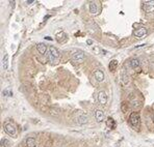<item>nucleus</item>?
<instances>
[{
    "label": "nucleus",
    "mask_w": 154,
    "mask_h": 147,
    "mask_svg": "<svg viewBox=\"0 0 154 147\" xmlns=\"http://www.w3.org/2000/svg\"><path fill=\"white\" fill-rule=\"evenodd\" d=\"M87 43H88V45H91V44H92V43H93V41H91V39H88V41H87Z\"/></svg>",
    "instance_id": "nucleus-25"
},
{
    "label": "nucleus",
    "mask_w": 154,
    "mask_h": 147,
    "mask_svg": "<svg viewBox=\"0 0 154 147\" xmlns=\"http://www.w3.org/2000/svg\"><path fill=\"white\" fill-rule=\"evenodd\" d=\"M49 57L52 61H54L56 58L59 57V53H58V50H57L55 47L53 46H50L49 47Z\"/></svg>",
    "instance_id": "nucleus-4"
},
{
    "label": "nucleus",
    "mask_w": 154,
    "mask_h": 147,
    "mask_svg": "<svg viewBox=\"0 0 154 147\" xmlns=\"http://www.w3.org/2000/svg\"><path fill=\"white\" fill-rule=\"evenodd\" d=\"M2 67H3V69H7V67H9V56L7 55H5L3 60H2Z\"/></svg>",
    "instance_id": "nucleus-16"
},
{
    "label": "nucleus",
    "mask_w": 154,
    "mask_h": 147,
    "mask_svg": "<svg viewBox=\"0 0 154 147\" xmlns=\"http://www.w3.org/2000/svg\"><path fill=\"white\" fill-rule=\"evenodd\" d=\"M94 77H95L96 81H98V82H102L104 80V78H105V76H104V73L102 70H96L95 73H94Z\"/></svg>",
    "instance_id": "nucleus-11"
},
{
    "label": "nucleus",
    "mask_w": 154,
    "mask_h": 147,
    "mask_svg": "<svg viewBox=\"0 0 154 147\" xmlns=\"http://www.w3.org/2000/svg\"><path fill=\"white\" fill-rule=\"evenodd\" d=\"M55 38H56V41H58V43L62 44V43H66L67 39H68V36L65 32H59V33H57L56 34Z\"/></svg>",
    "instance_id": "nucleus-10"
},
{
    "label": "nucleus",
    "mask_w": 154,
    "mask_h": 147,
    "mask_svg": "<svg viewBox=\"0 0 154 147\" xmlns=\"http://www.w3.org/2000/svg\"><path fill=\"white\" fill-rule=\"evenodd\" d=\"M143 8L146 12H154V1H145L143 2Z\"/></svg>",
    "instance_id": "nucleus-3"
},
{
    "label": "nucleus",
    "mask_w": 154,
    "mask_h": 147,
    "mask_svg": "<svg viewBox=\"0 0 154 147\" xmlns=\"http://www.w3.org/2000/svg\"><path fill=\"white\" fill-rule=\"evenodd\" d=\"M136 106H140L139 102H136V101H133V102H132V107H133V108H136Z\"/></svg>",
    "instance_id": "nucleus-22"
},
{
    "label": "nucleus",
    "mask_w": 154,
    "mask_h": 147,
    "mask_svg": "<svg viewBox=\"0 0 154 147\" xmlns=\"http://www.w3.org/2000/svg\"><path fill=\"white\" fill-rule=\"evenodd\" d=\"M25 143H26V146L27 147H35L36 146L35 139H33V138H27Z\"/></svg>",
    "instance_id": "nucleus-13"
},
{
    "label": "nucleus",
    "mask_w": 154,
    "mask_h": 147,
    "mask_svg": "<svg viewBox=\"0 0 154 147\" xmlns=\"http://www.w3.org/2000/svg\"><path fill=\"white\" fill-rule=\"evenodd\" d=\"M72 58H73V60H75V61H77V62H82L85 58V55L82 51H78L76 53L73 54Z\"/></svg>",
    "instance_id": "nucleus-6"
},
{
    "label": "nucleus",
    "mask_w": 154,
    "mask_h": 147,
    "mask_svg": "<svg viewBox=\"0 0 154 147\" xmlns=\"http://www.w3.org/2000/svg\"><path fill=\"white\" fill-rule=\"evenodd\" d=\"M36 49H38V52L41 55H44L47 51V46L46 45H44V44H42V43H40V44L36 45Z\"/></svg>",
    "instance_id": "nucleus-12"
},
{
    "label": "nucleus",
    "mask_w": 154,
    "mask_h": 147,
    "mask_svg": "<svg viewBox=\"0 0 154 147\" xmlns=\"http://www.w3.org/2000/svg\"><path fill=\"white\" fill-rule=\"evenodd\" d=\"M140 65V60L139 59H132L130 60V66L132 67V69H137Z\"/></svg>",
    "instance_id": "nucleus-15"
},
{
    "label": "nucleus",
    "mask_w": 154,
    "mask_h": 147,
    "mask_svg": "<svg viewBox=\"0 0 154 147\" xmlns=\"http://www.w3.org/2000/svg\"><path fill=\"white\" fill-rule=\"evenodd\" d=\"M98 101L101 105H105L107 103V94L105 93V91H100L98 93Z\"/></svg>",
    "instance_id": "nucleus-7"
},
{
    "label": "nucleus",
    "mask_w": 154,
    "mask_h": 147,
    "mask_svg": "<svg viewBox=\"0 0 154 147\" xmlns=\"http://www.w3.org/2000/svg\"><path fill=\"white\" fill-rule=\"evenodd\" d=\"M147 33H148V30H147V28H145V27H141L139 28V29H136L133 32V34L134 36L136 38H139V39H142V38H144L146 35H147Z\"/></svg>",
    "instance_id": "nucleus-2"
},
{
    "label": "nucleus",
    "mask_w": 154,
    "mask_h": 147,
    "mask_svg": "<svg viewBox=\"0 0 154 147\" xmlns=\"http://www.w3.org/2000/svg\"><path fill=\"white\" fill-rule=\"evenodd\" d=\"M128 77H127V75L125 73H122V75H121V80H122V82H123L124 84H126L127 82H128V79H127Z\"/></svg>",
    "instance_id": "nucleus-19"
},
{
    "label": "nucleus",
    "mask_w": 154,
    "mask_h": 147,
    "mask_svg": "<svg viewBox=\"0 0 154 147\" xmlns=\"http://www.w3.org/2000/svg\"><path fill=\"white\" fill-rule=\"evenodd\" d=\"M107 125H109V127H110V128H114V127H116V122H114V120L111 119V118H108Z\"/></svg>",
    "instance_id": "nucleus-18"
},
{
    "label": "nucleus",
    "mask_w": 154,
    "mask_h": 147,
    "mask_svg": "<svg viewBox=\"0 0 154 147\" xmlns=\"http://www.w3.org/2000/svg\"><path fill=\"white\" fill-rule=\"evenodd\" d=\"M88 121V117L84 114L79 115V116L76 118V122L78 123V124H87Z\"/></svg>",
    "instance_id": "nucleus-9"
},
{
    "label": "nucleus",
    "mask_w": 154,
    "mask_h": 147,
    "mask_svg": "<svg viewBox=\"0 0 154 147\" xmlns=\"http://www.w3.org/2000/svg\"><path fill=\"white\" fill-rule=\"evenodd\" d=\"M1 145L5 147H9V141L7 139H2L1 140Z\"/></svg>",
    "instance_id": "nucleus-20"
},
{
    "label": "nucleus",
    "mask_w": 154,
    "mask_h": 147,
    "mask_svg": "<svg viewBox=\"0 0 154 147\" xmlns=\"http://www.w3.org/2000/svg\"><path fill=\"white\" fill-rule=\"evenodd\" d=\"M129 121H130V123H131L132 127H139V123H140V114H139V113H136V112L131 113V114H130V116H129Z\"/></svg>",
    "instance_id": "nucleus-1"
},
{
    "label": "nucleus",
    "mask_w": 154,
    "mask_h": 147,
    "mask_svg": "<svg viewBox=\"0 0 154 147\" xmlns=\"http://www.w3.org/2000/svg\"><path fill=\"white\" fill-rule=\"evenodd\" d=\"M4 130L10 136H16V127L12 123H5L4 124Z\"/></svg>",
    "instance_id": "nucleus-5"
},
{
    "label": "nucleus",
    "mask_w": 154,
    "mask_h": 147,
    "mask_svg": "<svg viewBox=\"0 0 154 147\" xmlns=\"http://www.w3.org/2000/svg\"><path fill=\"white\" fill-rule=\"evenodd\" d=\"M33 2H35V0H30V1L28 0V1H27V4H32Z\"/></svg>",
    "instance_id": "nucleus-23"
},
{
    "label": "nucleus",
    "mask_w": 154,
    "mask_h": 147,
    "mask_svg": "<svg viewBox=\"0 0 154 147\" xmlns=\"http://www.w3.org/2000/svg\"><path fill=\"white\" fill-rule=\"evenodd\" d=\"M118 66V61L117 60H111L110 63H109V69L110 70H114Z\"/></svg>",
    "instance_id": "nucleus-17"
},
{
    "label": "nucleus",
    "mask_w": 154,
    "mask_h": 147,
    "mask_svg": "<svg viewBox=\"0 0 154 147\" xmlns=\"http://www.w3.org/2000/svg\"><path fill=\"white\" fill-rule=\"evenodd\" d=\"M95 118H96V121L97 122H102L104 120V113L102 110L97 109L95 111Z\"/></svg>",
    "instance_id": "nucleus-8"
},
{
    "label": "nucleus",
    "mask_w": 154,
    "mask_h": 147,
    "mask_svg": "<svg viewBox=\"0 0 154 147\" xmlns=\"http://www.w3.org/2000/svg\"><path fill=\"white\" fill-rule=\"evenodd\" d=\"M121 108H122V111H123V112H126L127 111V103H123V104H122Z\"/></svg>",
    "instance_id": "nucleus-21"
},
{
    "label": "nucleus",
    "mask_w": 154,
    "mask_h": 147,
    "mask_svg": "<svg viewBox=\"0 0 154 147\" xmlns=\"http://www.w3.org/2000/svg\"><path fill=\"white\" fill-rule=\"evenodd\" d=\"M7 93H9V90H7V89H6V90H4V91H3V94H4V95H9Z\"/></svg>",
    "instance_id": "nucleus-24"
},
{
    "label": "nucleus",
    "mask_w": 154,
    "mask_h": 147,
    "mask_svg": "<svg viewBox=\"0 0 154 147\" xmlns=\"http://www.w3.org/2000/svg\"><path fill=\"white\" fill-rule=\"evenodd\" d=\"M98 10V7H97V4L95 2H91L90 3V12L91 14H96Z\"/></svg>",
    "instance_id": "nucleus-14"
}]
</instances>
